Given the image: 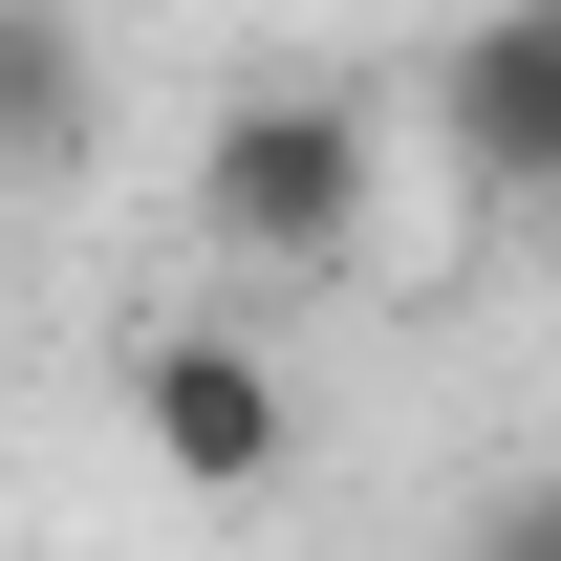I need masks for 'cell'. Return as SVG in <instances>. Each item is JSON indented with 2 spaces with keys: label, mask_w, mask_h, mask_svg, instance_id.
Wrapping results in <instances>:
<instances>
[{
  "label": "cell",
  "mask_w": 561,
  "mask_h": 561,
  "mask_svg": "<svg viewBox=\"0 0 561 561\" xmlns=\"http://www.w3.org/2000/svg\"><path fill=\"white\" fill-rule=\"evenodd\" d=\"M476 561H561V476H540V454H518V476L476 496Z\"/></svg>",
  "instance_id": "5"
},
{
  "label": "cell",
  "mask_w": 561,
  "mask_h": 561,
  "mask_svg": "<svg viewBox=\"0 0 561 561\" xmlns=\"http://www.w3.org/2000/svg\"><path fill=\"white\" fill-rule=\"evenodd\" d=\"M367 195H389V130H367L346 87H238L195 130V238L260 260V280H324L367 238Z\"/></svg>",
  "instance_id": "1"
},
{
  "label": "cell",
  "mask_w": 561,
  "mask_h": 561,
  "mask_svg": "<svg viewBox=\"0 0 561 561\" xmlns=\"http://www.w3.org/2000/svg\"><path fill=\"white\" fill-rule=\"evenodd\" d=\"M432 151H454L476 195H540L561 173V0H476V22L432 44Z\"/></svg>",
  "instance_id": "2"
},
{
  "label": "cell",
  "mask_w": 561,
  "mask_h": 561,
  "mask_svg": "<svg viewBox=\"0 0 561 561\" xmlns=\"http://www.w3.org/2000/svg\"><path fill=\"white\" fill-rule=\"evenodd\" d=\"M130 432H151L173 496H260L280 454H302V411H280V367L238 346V324H173V346L130 367Z\"/></svg>",
  "instance_id": "3"
},
{
  "label": "cell",
  "mask_w": 561,
  "mask_h": 561,
  "mask_svg": "<svg viewBox=\"0 0 561 561\" xmlns=\"http://www.w3.org/2000/svg\"><path fill=\"white\" fill-rule=\"evenodd\" d=\"M66 151H87V22L0 0V173H66Z\"/></svg>",
  "instance_id": "4"
}]
</instances>
